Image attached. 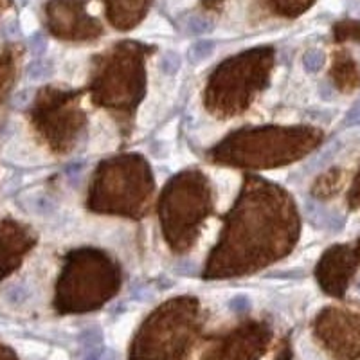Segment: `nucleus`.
Segmentation results:
<instances>
[{
  "mask_svg": "<svg viewBox=\"0 0 360 360\" xmlns=\"http://www.w3.org/2000/svg\"><path fill=\"white\" fill-rule=\"evenodd\" d=\"M324 63V54L321 51H310L304 56V67H307L310 72H317V70L323 67Z\"/></svg>",
  "mask_w": 360,
  "mask_h": 360,
  "instance_id": "obj_6",
  "label": "nucleus"
},
{
  "mask_svg": "<svg viewBox=\"0 0 360 360\" xmlns=\"http://www.w3.org/2000/svg\"><path fill=\"white\" fill-rule=\"evenodd\" d=\"M211 175H213L211 176L213 182L217 184L218 209L225 211L236 198L238 188L242 184V180H240L236 173L229 172V169H214V172H211Z\"/></svg>",
  "mask_w": 360,
  "mask_h": 360,
  "instance_id": "obj_1",
  "label": "nucleus"
},
{
  "mask_svg": "<svg viewBox=\"0 0 360 360\" xmlns=\"http://www.w3.org/2000/svg\"><path fill=\"white\" fill-rule=\"evenodd\" d=\"M263 360H270V356H265V359H263Z\"/></svg>",
  "mask_w": 360,
  "mask_h": 360,
  "instance_id": "obj_12",
  "label": "nucleus"
},
{
  "mask_svg": "<svg viewBox=\"0 0 360 360\" xmlns=\"http://www.w3.org/2000/svg\"><path fill=\"white\" fill-rule=\"evenodd\" d=\"M175 134H176V121H173L169 127H166L162 131H160L159 139H164V141L173 139V137H175Z\"/></svg>",
  "mask_w": 360,
  "mask_h": 360,
  "instance_id": "obj_10",
  "label": "nucleus"
},
{
  "mask_svg": "<svg viewBox=\"0 0 360 360\" xmlns=\"http://www.w3.org/2000/svg\"><path fill=\"white\" fill-rule=\"evenodd\" d=\"M162 69L166 74H173L179 69V56L175 53H166L162 58Z\"/></svg>",
  "mask_w": 360,
  "mask_h": 360,
  "instance_id": "obj_8",
  "label": "nucleus"
},
{
  "mask_svg": "<svg viewBox=\"0 0 360 360\" xmlns=\"http://www.w3.org/2000/svg\"><path fill=\"white\" fill-rule=\"evenodd\" d=\"M92 127L96 130L92 134V139H90V148L94 152H108V150H114L115 144H117V131H115L110 119L103 117L101 114L96 115L94 121H92Z\"/></svg>",
  "mask_w": 360,
  "mask_h": 360,
  "instance_id": "obj_2",
  "label": "nucleus"
},
{
  "mask_svg": "<svg viewBox=\"0 0 360 360\" xmlns=\"http://www.w3.org/2000/svg\"><path fill=\"white\" fill-rule=\"evenodd\" d=\"M17 348L25 356H41L47 353V346L41 342H34V340H20Z\"/></svg>",
  "mask_w": 360,
  "mask_h": 360,
  "instance_id": "obj_4",
  "label": "nucleus"
},
{
  "mask_svg": "<svg viewBox=\"0 0 360 360\" xmlns=\"http://www.w3.org/2000/svg\"><path fill=\"white\" fill-rule=\"evenodd\" d=\"M137 321H139V314H124L123 317H119L114 324L108 330V344L115 349H123L127 346L128 339L134 333L135 326H137Z\"/></svg>",
  "mask_w": 360,
  "mask_h": 360,
  "instance_id": "obj_3",
  "label": "nucleus"
},
{
  "mask_svg": "<svg viewBox=\"0 0 360 360\" xmlns=\"http://www.w3.org/2000/svg\"><path fill=\"white\" fill-rule=\"evenodd\" d=\"M49 360H70L69 359V353L65 349H53V353L49 355Z\"/></svg>",
  "mask_w": 360,
  "mask_h": 360,
  "instance_id": "obj_11",
  "label": "nucleus"
},
{
  "mask_svg": "<svg viewBox=\"0 0 360 360\" xmlns=\"http://www.w3.org/2000/svg\"><path fill=\"white\" fill-rule=\"evenodd\" d=\"M218 229H220V224H217V221H207V225H205V231L202 233L200 240H198V243H200V250H207V247L214 242V238H217V234H218Z\"/></svg>",
  "mask_w": 360,
  "mask_h": 360,
  "instance_id": "obj_5",
  "label": "nucleus"
},
{
  "mask_svg": "<svg viewBox=\"0 0 360 360\" xmlns=\"http://www.w3.org/2000/svg\"><path fill=\"white\" fill-rule=\"evenodd\" d=\"M211 53H213V44L211 41H200V44H197L191 49V58L198 62V60L207 58Z\"/></svg>",
  "mask_w": 360,
  "mask_h": 360,
  "instance_id": "obj_7",
  "label": "nucleus"
},
{
  "mask_svg": "<svg viewBox=\"0 0 360 360\" xmlns=\"http://www.w3.org/2000/svg\"><path fill=\"white\" fill-rule=\"evenodd\" d=\"M22 29H24L25 33H33L34 29H37V22H34L33 15H29V13L22 15Z\"/></svg>",
  "mask_w": 360,
  "mask_h": 360,
  "instance_id": "obj_9",
  "label": "nucleus"
}]
</instances>
